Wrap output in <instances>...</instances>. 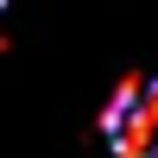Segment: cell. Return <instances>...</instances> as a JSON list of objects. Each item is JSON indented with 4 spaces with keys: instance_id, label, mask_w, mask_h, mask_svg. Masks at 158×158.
I'll return each mask as SVG.
<instances>
[{
    "instance_id": "obj_1",
    "label": "cell",
    "mask_w": 158,
    "mask_h": 158,
    "mask_svg": "<svg viewBox=\"0 0 158 158\" xmlns=\"http://www.w3.org/2000/svg\"><path fill=\"white\" fill-rule=\"evenodd\" d=\"M114 158H158V76H127L101 108Z\"/></svg>"
},
{
    "instance_id": "obj_2",
    "label": "cell",
    "mask_w": 158,
    "mask_h": 158,
    "mask_svg": "<svg viewBox=\"0 0 158 158\" xmlns=\"http://www.w3.org/2000/svg\"><path fill=\"white\" fill-rule=\"evenodd\" d=\"M0 6H6V0H0Z\"/></svg>"
}]
</instances>
